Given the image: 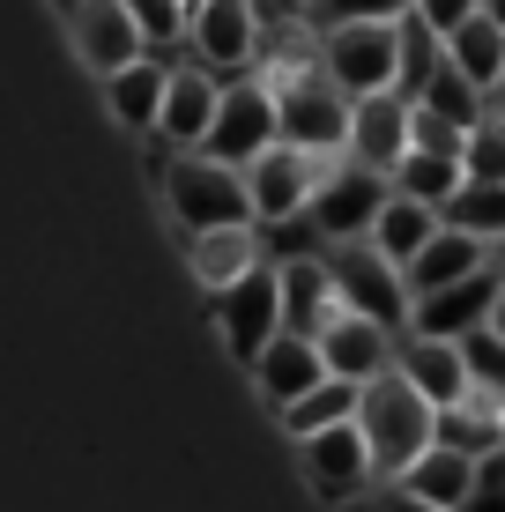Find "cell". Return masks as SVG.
Wrapping results in <instances>:
<instances>
[{
  "label": "cell",
  "instance_id": "6da1fadb",
  "mask_svg": "<svg viewBox=\"0 0 505 512\" xmlns=\"http://www.w3.org/2000/svg\"><path fill=\"white\" fill-rule=\"evenodd\" d=\"M357 431H364V446H372V475L379 483H402V475L439 446V409H431V401L409 386V372L394 364V372H379L364 386Z\"/></svg>",
  "mask_w": 505,
  "mask_h": 512
},
{
  "label": "cell",
  "instance_id": "7a4b0ae2",
  "mask_svg": "<svg viewBox=\"0 0 505 512\" xmlns=\"http://www.w3.org/2000/svg\"><path fill=\"white\" fill-rule=\"evenodd\" d=\"M320 67L342 97H402V23H335L320 30Z\"/></svg>",
  "mask_w": 505,
  "mask_h": 512
},
{
  "label": "cell",
  "instance_id": "3957f363",
  "mask_svg": "<svg viewBox=\"0 0 505 512\" xmlns=\"http://www.w3.org/2000/svg\"><path fill=\"white\" fill-rule=\"evenodd\" d=\"M275 112H283V141L305 156H350V119H357V97H342L327 82V67H298V75L268 82Z\"/></svg>",
  "mask_w": 505,
  "mask_h": 512
},
{
  "label": "cell",
  "instance_id": "277c9868",
  "mask_svg": "<svg viewBox=\"0 0 505 512\" xmlns=\"http://www.w3.org/2000/svg\"><path fill=\"white\" fill-rule=\"evenodd\" d=\"M164 193H171V216L186 223V231H238V223H253V193H246V171L216 164V156H171L164 164Z\"/></svg>",
  "mask_w": 505,
  "mask_h": 512
},
{
  "label": "cell",
  "instance_id": "5b68a950",
  "mask_svg": "<svg viewBox=\"0 0 505 512\" xmlns=\"http://www.w3.org/2000/svg\"><path fill=\"white\" fill-rule=\"evenodd\" d=\"M327 268H335V282H342V305L364 312V320H379V327H402V312L416 305V297H409V275L394 268L372 238L327 245Z\"/></svg>",
  "mask_w": 505,
  "mask_h": 512
},
{
  "label": "cell",
  "instance_id": "8992f818",
  "mask_svg": "<svg viewBox=\"0 0 505 512\" xmlns=\"http://www.w3.org/2000/svg\"><path fill=\"white\" fill-rule=\"evenodd\" d=\"M387 201H394V179H387V171L342 164L335 179L312 193L305 223H312V231H320L327 245H350V238H372V223H379V208H387Z\"/></svg>",
  "mask_w": 505,
  "mask_h": 512
},
{
  "label": "cell",
  "instance_id": "52a82bcc",
  "mask_svg": "<svg viewBox=\"0 0 505 512\" xmlns=\"http://www.w3.org/2000/svg\"><path fill=\"white\" fill-rule=\"evenodd\" d=\"M275 141H283V112H275L268 82H231V90H223V112H216V134H208L201 156L246 171V164H260V156L275 149Z\"/></svg>",
  "mask_w": 505,
  "mask_h": 512
},
{
  "label": "cell",
  "instance_id": "ba28073f",
  "mask_svg": "<svg viewBox=\"0 0 505 512\" xmlns=\"http://www.w3.org/2000/svg\"><path fill=\"white\" fill-rule=\"evenodd\" d=\"M216 327H223V342H231V357L260 364L275 349V334H283V275L253 268L238 290H223L216 297Z\"/></svg>",
  "mask_w": 505,
  "mask_h": 512
},
{
  "label": "cell",
  "instance_id": "9c48e42d",
  "mask_svg": "<svg viewBox=\"0 0 505 512\" xmlns=\"http://www.w3.org/2000/svg\"><path fill=\"white\" fill-rule=\"evenodd\" d=\"M75 52H82V67H90L97 82H112V75H127L134 60H149V38L127 15V0H82L75 8Z\"/></svg>",
  "mask_w": 505,
  "mask_h": 512
},
{
  "label": "cell",
  "instance_id": "30bf717a",
  "mask_svg": "<svg viewBox=\"0 0 505 512\" xmlns=\"http://www.w3.org/2000/svg\"><path fill=\"white\" fill-rule=\"evenodd\" d=\"M216 112H223V82H216V67H171V90H164L156 141H164L171 156H194V149H208V134H216Z\"/></svg>",
  "mask_w": 505,
  "mask_h": 512
},
{
  "label": "cell",
  "instance_id": "8fae6325",
  "mask_svg": "<svg viewBox=\"0 0 505 512\" xmlns=\"http://www.w3.org/2000/svg\"><path fill=\"white\" fill-rule=\"evenodd\" d=\"M186 38H194L201 67H216V75H246L260 60V8L253 0H201L194 23H186Z\"/></svg>",
  "mask_w": 505,
  "mask_h": 512
},
{
  "label": "cell",
  "instance_id": "7c38bea8",
  "mask_svg": "<svg viewBox=\"0 0 505 512\" xmlns=\"http://www.w3.org/2000/svg\"><path fill=\"white\" fill-rule=\"evenodd\" d=\"M246 193H253V223H298L312 208V193H320V171H312L305 149L275 141L260 164H246Z\"/></svg>",
  "mask_w": 505,
  "mask_h": 512
},
{
  "label": "cell",
  "instance_id": "4fadbf2b",
  "mask_svg": "<svg viewBox=\"0 0 505 512\" xmlns=\"http://www.w3.org/2000/svg\"><path fill=\"white\" fill-rule=\"evenodd\" d=\"M275 275H283V334H305V342H320L327 327L342 320V282L327 268V253H305V260H275Z\"/></svg>",
  "mask_w": 505,
  "mask_h": 512
},
{
  "label": "cell",
  "instance_id": "5bb4252c",
  "mask_svg": "<svg viewBox=\"0 0 505 512\" xmlns=\"http://www.w3.org/2000/svg\"><path fill=\"white\" fill-rule=\"evenodd\" d=\"M498 297H505V275H498V268H483V275L454 282V290H431V297H416L409 327H416V334H439V342H461V334L491 327Z\"/></svg>",
  "mask_w": 505,
  "mask_h": 512
},
{
  "label": "cell",
  "instance_id": "9a60e30c",
  "mask_svg": "<svg viewBox=\"0 0 505 512\" xmlns=\"http://www.w3.org/2000/svg\"><path fill=\"white\" fill-rule=\"evenodd\" d=\"M320 357H327V372H335V379H350V386H372L379 372H394L402 342H394V327L364 320V312H342V320L320 334Z\"/></svg>",
  "mask_w": 505,
  "mask_h": 512
},
{
  "label": "cell",
  "instance_id": "2e32d148",
  "mask_svg": "<svg viewBox=\"0 0 505 512\" xmlns=\"http://www.w3.org/2000/svg\"><path fill=\"white\" fill-rule=\"evenodd\" d=\"M416 104L409 97H364L350 119V164L364 171H402V156L416 149Z\"/></svg>",
  "mask_w": 505,
  "mask_h": 512
},
{
  "label": "cell",
  "instance_id": "e0dca14e",
  "mask_svg": "<svg viewBox=\"0 0 505 512\" xmlns=\"http://www.w3.org/2000/svg\"><path fill=\"white\" fill-rule=\"evenodd\" d=\"M394 364L409 372V386H416V394H424L439 416L468 401V357H461V342H439V334H409Z\"/></svg>",
  "mask_w": 505,
  "mask_h": 512
},
{
  "label": "cell",
  "instance_id": "ac0fdd59",
  "mask_svg": "<svg viewBox=\"0 0 505 512\" xmlns=\"http://www.w3.org/2000/svg\"><path fill=\"white\" fill-rule=\"evenodd\" d=\"M164 90H171V60L164 52H149V60H134L127 75L104 82V104H112V119L127 134H149L156 141V119H164Z\"/></svg>",
  "mask_w": 505,
  "mask_h": 512
},
{
  "label": "cell",
  "instance_id": "d6986e66",
  "mask_svg": "<svg viewBox=\"0 0 505 512\" xmlns=\"http://www.w3.org/2000/svg\"><path fill=\"white\" fill-rule=\"evenodd\" d=\"M253 379H260V394H268L275 409H290V401H305L312 386L335 379V372H327L320 342H305V334H275V349L253 364Z\"/></svg>",
  "mask_w": 505,
  "mask_h": 512
},
{
  "label": "cell",
  "instance_id": "ffe728a7",
  "mask_svg": "<svg viewBox=\"0 0 505 512\" xmlns=\"http://www.w3.org/2000/svg\"><path fill=\"white\" fill-rule=\"evenodd\" d=\"M305 461H312V483H320L327 498H342V490H357V483H379L372 475V446H364L357 423H335V431L305 438Z\"/></svg>",
  "mask_w": 505,
  "mask_h": 512
},
{
  "label": "cell",
  "instance_id": "44dd1931",
  "mask_svg": "<svg viewBox=\"0 0 505 512\" xmlns=\"http://www.w3.org/2000/svg\"><path fill=\"white\" fill-rule=\"evenodd\" d=\"M253 268H268V260H260V231L253 223H238V231H201L194 238V282L201 290H238V282H246Z\"/></svg>",
  "mask_w": 505,
  "mask_h": 512
},
{
  "label": "cell",
  "instance_id": "7402d4cb",
  "mask_svg": "<svg viewBox=\"0 0 505 512\" xmlns=\"http://www.w3.org/2000/svg\"><path fill=\"white\" fill-rule=\"evenodd\" d=\"M491 268V245L483 238H468V231H439L416 253V268H409V297H431V290H454V282L468 275H483Z\"/></svg>",
  "mask_w": 505,
  "mask_h": 512
},
{
  "label": "cell",
  "instance_id": "603a6c76",
  "mask_svg": "<svg viewBox=\"0 0 505 512\" xmlns=\"http://www.w3.org/2000/svg\"><path fill=\"white\" fill-rule=\"evenodd\" d=\"M439 231H446V216H439V208L402 201V193H394V201L379 208V223H372V245H379V253H387L394 268L409 275V268H416V253H424V245L439 238Z\"/></svg>",
  "mask_w": 505,
  "mask_h": 512
},
{
  "label": "cell",
  "instance_id": "cb8c5ba5",
  "mask_svg": "<svg viewBox=\"0 0 505 512\" xmlns=\"http://www.w3.org/2000/svg\"><path fill=\"white\" fill-rule=\"evenodd\" d=\"M402 490H409V498H424V505H439V512H461L468 490H476V461L454 453V446H431L424 461L402 475Z\"/></svg>",
  "mask_w": 505,
  "mask_h": 512
},
{
  "label": "cell",
  "instance_id": "d4e9b609",
  "mask_svg": "<svg viewBox=\"0 0 505 512\" xmlns=\"http://www.w3.org/2000/svg\"><path fill=\"white\" fill-rule=\"evenodd\" d=\"M446 60H454L461 75L476 82L483 97H491V90H498V75H505V23H498L491 8H483L476 23H461L454 38H446Z\"/></svg>",
  "mask_w": 505,
  "mask_h": 512
},
{
  "label": "cell",
  "instance_id": "484cf974",
  "mask_svg": "<svg viewBox=\"0 0 505 512\" xmlns=\"http://www.w3.org/2000/svg\"><path fill=\"white\" fill-rule=\"evenodd\" d=\"M357 409H364V386H350V379H320L305 401H290V409H275V416H283L290 438H320V431H335V423H357Z\"/></svg>",
  "mask_w": 505,
  "mask_h": 512
},
{
  "label": "cell",
  "instance_id": "4316f807",
  "mask_svg": "<svg viewBox=\"0 0 505 512\" xmlns=\"http://www.w3.org/2000/svg\"><path fill=\"white\" fill-rule=\"evenodd\" d=\"M461 186H468V164H461V156H431V149H409L402 171H394V193L439 208V216H446V201H454Z\"/></svg>",
  "mask_w": 505,
  "mask_h": 512
},
{
  "label": "cell",
  "instance_id": "83f0119b",
  "mask_svg": "<svg viewBox=\"0 0 505 512\" xmlns=\"http://www.w3.org/2000/svg\"><path fill=\"white\" fill-rule=\"evenodd\" d=\"M424 112H439V119H446V127H461V134H476V127H483V119H491V97H483V90H476V82H468V75H461V67H454V60H446V67H439V75H431V90H424Z\"/></svg>",
  "mask_w": 505,
  "mask_h": 512
},
{
  "label": "cell",
  "instance_id": "f1b7e54d",
  "mask_svg": "<svg viewBox=\"0 0 505 512\" xmlns=\"http://www.w3.org/2000/svg\"><path fill=\"white\" fill-rule=\"evenodd\" d=\"M446 231H468V238L498 245V238H505V186L468 179V186L454 193V201H446Z\"/></svg>",
  "mask_w": 505,
  "mask_h": 512
},
{
  "label": "cell",
  "instance_id": "f546056e",
  "mask_svg": "<svg viewBox=\"0 0 505 512\" xmlns=\"http://www.w3.org/2000/svg\"><path fill=\"white\" fill-rule=\"evenodd\" d=\"M439 67H446V38L424 23V15H402V97L424 104V90H431Z\"/></svg>",
  "mask_w": 505,
  "mask_h": 512
},
{
  "label": "cell",
  "instance_id": "4dcf8cb0",
  "mask_svg": "<svg viewBox=\"0 0 505 512\" xmlns=\"http://www.w3.org/2000/svg\"><path fill=\"white\" fill-rule=\"evenodd\" d=\"M127 15L142 23L149 52H164V60H171V45L186 38V23H194V15H186V0H127Z\"/></svg>",
  "mask_w": 505,
  "mask_h": 512
},
{
  "label": "cell",
  "instance_id": "1f68e13d",
  "mask_svg": "<svg viewBox=\"0 0 505 512\" xmlns=\"http://www.w3.org/2000/svg\"><path fill=\"white\" fill-rule=\"evenodd\" d=\"M461 357H468V386H491V394H505V334H498V327L461 334Z\"/></svg>",
  "mask_w": 505,
  "mask_h": 512
},
{
  "label": "cell",
  "instance_id": "d6a6232c",
  "mask_svg": "<svg viewBox=\"0 0 505 512\" xmlns=\"http://www.w3.org/2000/svg\"><path fill=\"white\" fill-rule=\"evenodd\" d=\"M468 179H483V186H505V119H483L476 134H468Z\"/></svg>",
  "mask_w": 505,
  "mask_h": 512
},
{
  "label": "cell",
  "instance_id": "836d02e7",
  "mask_svg": "<svg viewBox=\"0 0 505 512\" xmlns=\"http://www.w3.org/2000/svg\"><path fill=\"white\" fill-rule=\"evenodd\" d=\"M439 446H454V453H468V461H483V453H498L505 438L491 431V423H476V416L446 409V416H439Z\"/></svg>",
  "mask_w": 505,
  "mask_h": 512
},
{
  "label": "cell",
  "instance_id": "e575fe53",
  "mask_svg": "<svg viewBox=\"0 0 505 512\" xmlns=\"http://www.w3.org/2000/svg\"><path fill=\"white\" fill-rule=\"evenodd\" d=\"M461 512H505V446L476 461V490H468Z\"/></svg>",
  "mask_w": 505,
  "mask_h": 512
},
{
  "label": "cell",
  "instance_id": "d590c367",
  "mask_svg": "<svg viewBox=\"0 0 505 512\" xmlns=\"http://www.w3.org/2000/svg\"><path fill=\"white\" fill-rule=\"evenodd\" d=\"M483 8H491V0H416V15H424L439 38H454V30H461V23H476Z\"/></svg>",
  "mask_w": 505,
  "mask_h": 512
},
{
  "label": "cell",
  "instance_id": "8d00e7d4",
  "mask_svg": "<svg viewBox=\"0 0 505 512\" xmlns=\"http://www.w3.org/2000/svg\"><path fill=\"white\" fill-rule=\"evenodd\" d=\"M253 8H260V23H268V15L275 23H298V15H312V0H253Z\"/></svg>",
  "mask_w": 505,
  "mask_h": 512
},
{
  "label": "cell",
  "instance_id": "74e56055",
  "mask_svg": "<svg viewBox=\"0 0 505 512\" xmlns=\"http://www.w3.org/2000/svg\"><path fill=\"white\" fill-rule=\"evenodd\" d=\"M379 512H439V505H424V498H409L402 483H387V498H379Z\"/></svg>",
  "mask_w": 505,
  "mask_h": 512
},
{
  "label": "cell",
  "instance_id": "f35d334b",
  "mask_svg": "<svg viewBox=\"0 0 505 512\" xmlns=\"http://www.w3.org/2000/svg\"><path fill=\"white\" fill-rule=\"evenodd\" d=\"M491 119H505V75H498V90H491Z\"/></svg>",
  "mask_w": 505,
  "mask_h": 512
},
{
  "label": "cell",
  "instance_id": "ab89813d",
  "mask_svg": "<svg viewBox=\"0 0 505 512\" xmlns=\"http://www.w3.org/2000/svg\"><path fill=\"white\" fill-rule=\"evenodd\" d=\"M491 268H498V275H505V238H498V245H491Z\"/></svg>",
  "mask_w": 505,
  "mask_h": 512
},
{
  "label": "cell",
  "instance_id": "60d3db41",
  "mask_svg": "<svg viewBox=\"0 0 505 512\" xmlns=\"http://www.w3.org/2000/svg\"><path fill=\"white\" fill-rule=\"evenodd\" d=\"M491 327H498V334H505V297H498V312H491Z\"/></svg>",
  "mask_w": 505,
  "mask_h": 512
},
{
  "label": "cell",
  "instance_id": "b9f144b4",
  "mask_svg": "<svg viewBox=\"0 0 505 512\" xmlns=\"http://www.w3.org/2000/svg\"><path fill=\"white\" fill-rule=\"evenodd\" d=\"M357 512H379V505H357Z\"/></svg>",
  "mask_w": 505,
  "mask_h": 512
},
{
  "label": "cell",
  "instance_id": "7bdbcfd3",
  "mask_svg": "<svg viewBox=\"0 0 505 512\" xmlns=\"http://www.w3.org/2000/svg\"><path fill=\"white\" fill-rule=\"evenodd\" d=\"M67 8H82V0H67Z\"/></svg>",
  "mask_w": 505,
  "mask_h": 512
}]
</instances>
